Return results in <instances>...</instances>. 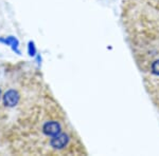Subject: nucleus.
<instances>
[{
    "label": "nucleus",
    "mask_w": 159,
    "mask_h": 156,
    "mask_svg": "<svg viewBox=\"0 0 159 156\" xmlns=\"http://www.w3.org/2000/svg\"><path fill=\"white\" fill-rule=\"evenodd\" d=\"M0 43H3L6 45L12 48V50L15 53H17L20 55V50H19V41L16 37L14 36H6V37H0Z\"/></svg>",
    "instance_id": "2"
},
{
    "label": "nucleus",
    "mask_w": 159,
    "mask_h": 156,
    "mask_svg": "<svg viewBox=\"0 0 159 156\" xmlns=\"http://www.w3.org/2000/svg\"><path fill=\"white\" fill-rule=\"evenodd\" d=\"M2 91H1V88H0V101H1V99H2Z\"/></svg>",
    "instance_id": "4"
},
{
    "label": "nucleus",
    "mask_w": 159,
    "mask_h": 156,
    "mask_svg": "<svg viewBox=\"0 0 159 156\" xmlns=\"http://www.w3.org/2000/svg\"><path fill=\"white\" fill-rule=\"evenodd\" d=\"M20 101H21V93L15 88H9L2 94L1 102L7 109L15 108L20 103Z\"/></svg>",
    "instance_id": "1"
},
{
    "label": "nucleus",
    "mask_w": 159,
    "mask_h": 156,
    "mask_svg": "<svg viewBox=\"0 0 159 156\" xmlns=\"http://www.w3.org/2000/svg\"><path fill=\"white\" fill-rule=\"evenodd\" d=\"M159 15V0H135Z\"/></svg>",
    "instance_id": "3"
}]
</instances>
